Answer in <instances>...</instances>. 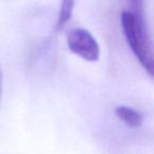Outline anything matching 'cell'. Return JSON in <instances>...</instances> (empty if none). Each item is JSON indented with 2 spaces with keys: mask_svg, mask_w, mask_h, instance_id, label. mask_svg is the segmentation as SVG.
<instances>
[{
  "mask_svg": "<svg viewBox=\"0 0 154 154\" xmlns=\"http://www.w3.org/2000/svg\"><path fill=\"white\" fill-rule=\"evenodd\" d=\"M117 118L120 119L127 126L131 128H138L143 124V114L139 111L127 106H119L115 109Z\"/></svg>",
  "mask_w": 154,
  "mask_h": 154,
  "instance_id": "3",
  "label": "cell"
},
{
  "mask_svg": "<svg viewBox=\"0 0 154 154\" xmlns=\"http://www.w3.org/2000/svg\"><path fill=\"white\" fill-rule=\"evenodd\" d=\"M75 0H61V4H60V8L57 16V23H56L57 29H61L71 20Z\"/></svg>",
  "mask_w": 154,
  "mask_h": 154,
  "instance_id": "4",
  "label": "cell"
},
{
  "mask_svg": "<svg viewBox=\"0 0 154 154\" xmlns=\"http://www.w3.org/2000/svg\"><path fill=\"white\" fill-rule=\"evenodd\" d=\"M121 27L130 49L143 68L152 77L154 72L153 51L143 12L123 11L120 16Z\"/></svg>",
  "mask_w": 154,
  "mask_h": 154,
  "instance_id": "1",
  "label": "cell"
},
{
  "mask_svg": "<svg viewBox=\"0 0 154 154\" xmlns=\"http://www.w3.org/2000/svg\"><path fill=\"white\" fill-rule=\"evenodd\" d=\"M68 47L73 54L88 62L99 59L100 47L95 37L88 29L77 27L70 32L67 38Z\"/></svg>",
  "mask_w": 154,
  "mask_h": 154,
  "instance_id": "2",
  "label": "cell"
},
{
  "mask_svg": "<svg viewBox=\"0 0 154 154\" xmlns=\"http://www.w3.org/2000/svg\"><path fill=\"white\" fill-rule=\"evenodd\" d=\"M1 95H2V73H1V69H0V100H1Z\"/></svg>",
  "mask_w": 154,
  "mask_h": 154,
  "instance_id": "6",
  "label": "cell"
},
{
  "mask_svg": "<svg viewBox=\"0 0 154 154\" xmlns=\"http://www.w3.org/2000/svg\"><path fill=\"white\" fill-rule=\"evenodd\" d=\"M133 2L134 8H135V12H142V8H143V0H132Z\"/></svg>",
  "mask_w": 154,
  "mask_h": 154,
  "instance_id": "5",
  "label": "cell"
}]
</instances>
